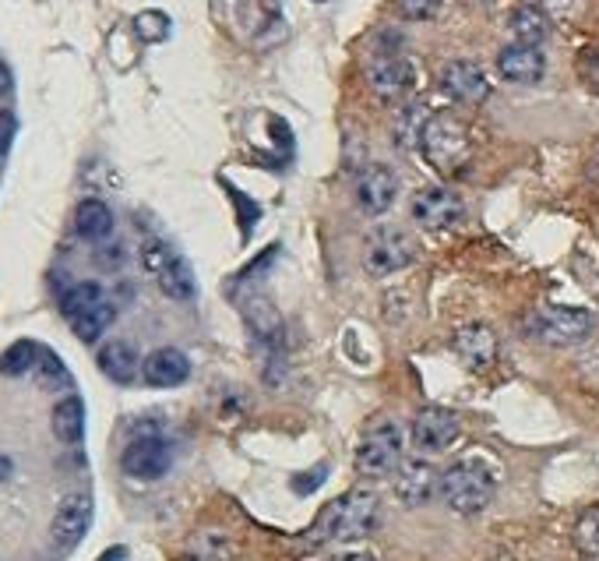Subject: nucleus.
Returning a JSON list of instances; mask_svg holds the SVG:
<instances>
[{"label": "nucleus", "mask_w": 599, "mask_h": 561, "mask_svg": "<svg viewBox=\"0 0 599 561\" xmlns=\"http://www.w3.org/2000/svg\"><path fill=\"white\" fill-rule=\"evenodd\" d=\"M53 435L60 441H78L85 435V406L78 395H68V400H60L53 406Z\"/></svg>", "instance_id": "nucleus-22"}, {"label": "nucleus", "mask_w": 599, "mask_h": 561, "mask_svg": "<svg viewBox=\"0 0 599 561\" xmlns=\"http://www.w3.org/2000/svg\"><path fill=\"white\" fill-rule=\"evenodd\" d=\"M124 558H127V551H124V548H113V551L102 554L99 561H124Z\"/></svg>", "instance_id": "nucleus-35"}, {"label": "nucleus", "mask_w": 599, "mask_h": 561, "mask_svg": "<svg viewBox=\"0 0 599 561\" xmlns=\"http://www.w3.org/2000/svg\"><path fill=\"white\" fill-rule=\"evenodd\" d=\"M479 4H498V0H479Z\"/></svg>", "instance_id": "nucleus-37"}, {"label": "nucleus", "mask_w": 599, "mask_h": 561, "mask_svg": "<svg viewBox=\"0 0 599 561\" xmlns=\"http://www.w3.org/2000/svg\"><path fill=\"white\" fill-rule=\"evenodd\" d=\"M402 460H406V435H402V427L395 420L370 424L356 446V469L359 477L367 480L395 477Z\"/></svg>", "instance_id": "nucleus-4"}, {"label": "nucleus", "mask_w": 599, "mask_h": 561, "mask_svg": "<svg viewBox=\"0 0 599 561\" xmlns=\"http://www.w3.org/2000/svg\"><path fill=\"white\" fill-rule=\"evenodd\" d=\"M592 329L596 318L582 307H539L526 321V332L547 346H575L592 336Z\"/></svg>", "instance_id": "nucleus-5"}, {"label": "nucleus", "mask_w": 599, "mask_h": 561, "mask_svg": "<svg viewBox=\"0 0 599 561\" xmlns=\"http://www.w3.org/2000/svg\"><path fill=\"white\" fill-rule=\"evenodd\" d=\"M419 149H424L427 162L444 176H455L469 167L473 145L469 131L455 113H430L424 131H419Z\"/></svg>", "instance_id": "nucleus-3"}, {"label": "nucleus", "mask_w": 599, "mask_h": 561, "mask_svg": "<svg viewBox=\"0 0 599 561\" xmlns=\"http://www.w3.org/2000/svg\"><path fill=\"white\" fill-rule=\"evenodd\" d=\"M547 8L553 14H561V19H572V14L582 8V0H547Z\"/></svg>", "instance_id": "nucleus-32"}, {"label": "nucleus", "mask_w": 599, "mask_h": 561, "mask_svg": "<svg viewBox=\"0 0 599 561\" xmlns=\"http://www.w3.org/2000/svg\"><path fill=\"white\" fill-rule=\"evenodd\" d=\"M378 520H381V498L367 491V487H356V491L332 498L318 512V520H314V537L332 540V544L364 540L378 529Z\"/></svg>", "instance_id": "nucleus-1"}, {"label": "nucleus", "mask_w": 599, "mask_h": 561, "mask_svg": "<svg viewBox=\"0 0 599 561\" xmlns=\"http://www.w3.org/2000/svg\"><path fill=\"white\" fill-rule=\"evenodd\" d=\"M14 88V78H11V71H8V64L0 61V96H8Z\"/></svg>", "instance_id": "nucleus-33"}, {"label": "nucleus", "mask_w": 599, "mask_h": 561, "mask_svg": "<svg viewBox=\"0 0 599 561\" xmlns=\"http://www.w3.org/2000/svg\"><path fill=\"white\" fill-rule=\"evenodd\" d=\"M399 11L406 22H430L441 11V0H399Z\"/></svg>", "instance_id": "nucleus-28"}, {"label": "nucleus", "mask_w": 599, "mask_h": 561, "mask_svg": "<svg viewBox=\"0 0 599 561\" xmlns=\"http://www.w3.org/2000/svg\"><path fill=\"white\" fill-rule=\"evenodd\" d=\"M173 463V452L162 438H134L131 446L120 455V466H124V474L134 477V480H159L162 474L170 469Z\"/></svg>", "instance_id": "nucleus-12"}, {"label": "nucleus", "mask_w": 599, "mask_h": 561, "mask_svg": "<svg viewBox=\"0 0 599 561\" xmlns=\"http://www.w3.org/2000/svg\"><path fill=\"white\" fill-rule=\"evenodd\" d=\"M142 375H145L148 386H156V389H176V386H184L187 381L191 361H187V353H180L176 346H162V350L148 353L145 357Z\"/></svg>", "instance_id": "nucleus-18"}, {"label": "nucleus", "mask_w": 599, "mask_h": 561, "mask_svg": "<svg viewBox=\"0 0 599 561\" xmlns=\"http://www.w3.org/2000/svg\"><path fill=\"white\" fill-rule=\"evenodd\" d=\"M575 540H578L582 551L599 561V509L582 512V520L575 526Z\"/></svg>", "instance_id": "nucleus-26"}, {"label": "nucleus", "mask_w": 599, "mask_h": 561, "mask_svg": "<svg viewBox=\"0 0 599 561\" xmlns=\"http://www.w3.org/2000/svg\"><path fill=\"white\" fill-rule=\"evenodd\" d=\"M14 131H19V121H14V113L11 110H0V156L11 149Z\"/></svg>", "instance_id": "nucleus-30"}, {"label": "nucleus", "mask_w": 599, "mask_h": 561, "mask_svg": "<svg viewBox=\"0 0 599 561\" xmlns=\"http://www.w3.org/2000/svg\"><path fill=\"white\" fill-rule=\"evenodd\" d=\"M145 269L156 276L159 290L167 293L170 301H194L198 293V283H194V272L187 269V261L176 255L170 244L162 241H145Z\"/></svg>", "instance_id": "nucleus-6"}, {"label": "nucleus", "mask_w": 599, "mask_h": 561, "mask_svg": "<svg viewBox=\"0 0 599 561\" xmlns=\"http://www.w3.org/2000/svg\"><path fill=\"white\" fill-rule=\"evenodd\" d=\"M455 353L462 364L473 367V371H484V367L498 361V336H493L490 325L469 321L455 332Z\"/></svg>", "instance_id": "nucleus-14"}, {"label": "nucleus", "mask_w": 599, "mask_h": 561, "mask_svg": "<svg viewBox=\"0 0 599 561\" xmlns=\"http://www.w3.org/2000/svg\"><path fill=\"white\" fill-rule=\"evenodd\" d=\"M74 230L85 241H102L113 233V212L107 202L99 198H85L78 209H74Z\"/></svg>", "instance_id": "nucleus-19"}, {"label": "nucleus", "mask_w": 599, "mask_h": 561, "mask_svg": "<svg viewBox=\"0 0 599 561\" xmlns=\"http://www.w3.org/2000/svg\"><path fill=\"white\" fill-rule=\"evenodd\" d=\"M88 523H93V498L85 491L68 495L53 515V540L60 548H74L88 534Z\"/></svg>", "instance_id": "nucleus-15"}, {"label": "nucleus", "mask_w": 599, "mask_h": 561, "mask_svg": "<svg viewBox=\"0 0 599 561\" xmlns=\"http://www.w3.org/2000/svg\"><path fill=\"white\" fill-rule=\"evenodd\" d=\"M99 304H107V297H102V286L99 283H78V286H71L64 293V301H60V312L74 321V318H82L88 312H96Z\"/></svg>", "instance_id": "nucleus-23"}, {"label": "nucleus", "mask_w": 599, "mask_h": 561, "mask_svg": "<svg viewBox=\"0 0 599 561\" xmlns=\"http://www.w3.org/2000/svg\"><path fill=\"white\" fill-rule=\"evenodd\" d=\"M36 361H39V346L22 339V343H14L0 353V375H25V371H33Z\"/></svg>", "instance_id": "nucleus-24"}, {"label": "nucleus", "mask_w": 599, "mask_h": 561, "mask_svg": "<svg viewBox=\"0 0 599 561\" xmlns=\"http://www.w3.org/2000/svg\"><path fill=\"white\" fill-rule=\"evenodd\" d=\"M36 375H39V381L42 386H68V367L60 364V357L57 353H50V350H39V361H36Z\"/></svg>", "instance_id": "nucleus-27"}, {"label": "nucleus", "mask_w": 599, "mask_h": 561, "mask_svg": "<svg viewBox=\"0 0 599 561\" xmlns=\"http://www.w3.org/2000/svg\"><path fill=\"white\" fill-rule=\"evenodd\" d=\"M11 477V460H8V455H0V484H4Z\"/></svg>", "instance_id": "nucleus-36"}, {"label": "nucleus", "mask_w": 599, "mask_h": 561, "mask_svg": "<svg viewBox=\"0 0 599 561\" xmlns=\"http://www.w3.org/2000/svg\"><path fill=\"white\" fill-rule=\"evenodd\" d=\"M508 28H512L515 42L539 47V42L550 36V14L539 4H522V8L512 11V22H508Z\"/></svg>", "instance_id": "nucleus-20"}, {"label": "nucleus", "mask_w": 599, "mask_h": 561, "mask_svg": "<svg viewBox=\"0 0 599 561\" xmlns=\"http://www.w3.org/2000/svg\"><path fill=\"white\" fill-rule=\"evenodd\" d=\"M99 371L127 386V381L138 375V353H134L127 343H107L99 350Z\"/></svg>", "instance_id": "nucleus-21"}, {"label": "nucleus", "mask_w": 599, "mask_h": 561, "mask_svg": "<svg viewBox=\"0 0 599 561\" xmlns=\"http://www.w3.org/2000/svg\"><path fill=\"white\" fill-rule=\"evenodd\" d=\"M498 71L501 78L515 85H536L547 75V57L539 53V47H526V42H508L498 53Z\"/></svg>", "instance_id": "nucleus-16"}, {"label": "nucleus", "mask_w": 599, "mask_h": 561, "mask_svg": "<svg viewBox=\"0 0 599 561\" xmlns=\"http://www.w3.org/2000/svg\"><path fill=\"white\" fill-rule=\"evenodd\" d=\"M413 446L427 455H438L444 449H452L459 435H462V420L455 410H444V406H427L419 410L413 417Z\"/></svg>", "instance_id": "nucleus-10"}, {"label": "nucleus", "mask_w": 599, "mask_h": 561, "mask_svg": "<svg viewBox=\"0 0 599 561\" xmlns=\"http://www.w3.org/2000/svg\"><path fill=\"white\" fill-rule=\"evenodd\" d=\"M441 88L444 96H452L455 102H484L490 93V82L484 75V68L473 61H452L441 71Z\"/></svg>", "instance_id": "nucleus-17"}, {"label": "nucleus", "mask_w": 599, "mask_h": 561, "mask_svg": "<svg viewBox=\"0 0 599 561\" xmlns=\"http://www.w3.org/2000/svg\"><path fill=\"white\" fill-rule=\"evenodd\" d=\"M433 495H441V474L438 466L424 455H416V460H402V466L395 469V498L402 505L409 509H419L427 505Z\"/></svg>", "instance_id": "nucleus-11"}, {"label": "nucleus", "mask_w": 599, "mask_h": 561, "mask_svg": "<svg viewBox=\"0 0 599 561\" xmlns=\"http://www.w3.org/2000/svg\"><path fill=\"white\" fill-rule=\"evenodd\" d=\"M335 561H378L374 554H364V551H350V554H342V558H335Z\"/></svg>", "instance_id": "nucleus-34"}, {"label": "nucleus", "mask_w": 599, "mask_h": 561, "mask_svg": "<svg viewBox=\"0 0 599 561\" xmlns=\"http://www.w3.org/2000/svg\"><path fill=\"white\" fill-rule=\"evenodd\" d=\"M395 195H399V176L388 167H381V162H374V167H367L356 176V205L367 216L388 212L395 205Z\"/></svg>", "instance_id": "nucleus-13"}, {"label": "nucleus", "mask_w": 599, "mask_h": 561, "mask_svg": "<svg viewBox=\"0 0 599 561\" xmlns=\"http://www.w3.org/2000/svg\"><path fill=\"white\" fill-rule=\"evenodd\" d=\"M113 321V307L110 304H99L96 312H88V315H82V318H74L71 321V329H74V336L82 339V343H96V339L107 332V325Z\"/></svg>", "instance_id": "nucleus-25"}, {"label": "nucleus", "mask_w": 599, "mask_h": 561, "mask_svg": "<svg viewBox=\"0 0 599 561\" xmlns=\"http://www.w3.org/2000/svg\"><path fill=\"white\" fill-rule=\"evenodd\" d=\"M409 212L424 230H452L455 223H462V216H466V205H462V198L452 187L430 184L413 195Z\"/></svg>", "instance_id": "nucleus-9"}, {"label": "nucleus", "mask_w": 599, "mask_h": 561, "mask_svg": "<svg viewBox=\"0 0 599 561\" xmlns=\"http://www.w3.org/2000/svg\"><path fill=\"white\" fill-rule=\"evenodd\" d=\"M413 64L402 57V47H378L367 64V82L384 102H399L413 88Z\"/></svg>", "instance_id": "nucleus-8"}, {"label": "nucleus", "mask_w": 599, "mask_h": 561, "mask_svg": "<svg viewBox=\"0 0 599 561\" xmlns=\"http://www.w3.org/2000/svg\"><path fill=\"white\" fill-rule=\"evenodd\" d=\"M493 491H498V477H493L490 463H484L479 455L455 460L441 474V498H444V505L459 515L484 512L490 505Z\"/></svg>", "instance_id": "nucleus-2"}, {"label": "nucleus", "mask_w": 599, "mask_h": 561, "mask_svg": "<svg viewBox=\"0 0 599 561\" xmlns=\"http://www.w3.org/2000/svg\"><path fill=\"white\" fill-rule=\"evenodd\" d=\"M325 477H328V469H325V466H314L307 477H293V487H296L300 495H310L314 487H318V484H321Z\"/></svg>", "instance_id": "nucleus-31"}, {"label": "nucleus", "mask_w": 599, "mask_h": 561, "mask_svg": "<svg viewBox=\"0 0 599 561\" xmlns=\"http://www.w3.org/2000/svg\"><path fill=\"white\" fill-rule=\"evenodd\" d=\"M416 258V244L399 227H378L364 244V269L374 279L395 276Z\"/></svg>", "instance_id": "nucleus-7"}, {"label": "nucleus", "mask_w": 599, "mask_h": 561, "mask_svg": "<svg viewBox=\"0 0 599 561\" xmlns=\"http://www.w3.org/2000/svg\"><path fill=\"white\" fill-rule=\"evenodd\" d=\"M138 33L145 39H162L170 33V22H167V14H159V11H145L138 14Z\"/></svg>", "instance_id": "nucleus-29"}]
</instances>
